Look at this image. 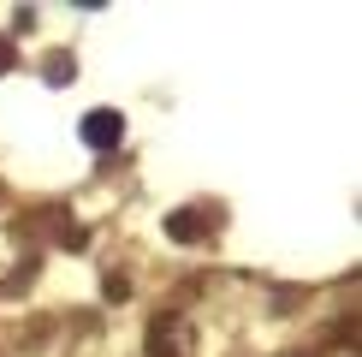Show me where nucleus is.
I'll list each match as a JSON object with an SVG mask.
<instances>
[{
	"mask_svg": "<svg viewBox=\"0 0 362 357\" xmlns=\"http://www.w3.org/2000/svg\"><path fill=\"white\" fill-rule=\"evenodd\" d=\"M178 339H185V322H178V316L155 322V327H148V357H178V351H185Z\"/></svg>",
	"mask_w": 362,
	"mask_h": 357,
	"instance_id": "obj_1",
	"label": "nucleus"
},
{
	"mask_svg": "<svg viewBox=\"0 0 362 357\" xmlns=\"http://www.w3.org/2000/svg\"><path fill=\"white\" fill-rule=\"evenodd\" d=\"M83 137L95 143V149H113L119 137H125V119H119V113H89L83 119Z\"/></svg>",
	"mask_w": 362,
	"mask_h": 357,
	"instance_id": "obj_2",
	"label": "nucleus"
},
{
	"mask_svg": "<svg viewBox=\"0 0 362 357\" xmlns=\"http://www.w3.org/2000/svg\"><path fill=\"white\" fill-rule=\"evenodd\" d=\"M167 232L190 244V238H202V215H190V208H185V215H173V220H167Z\"/></svg>",
	"mask_w": 362,
	"mask_h": 357,
	"instance_id": "obj_3",
	"label": "nucleus"
},
{
	"mask_svg": "<svg viewBox=\"0 0 362 357\" xmlns=\"http://www.w3.org/2000/svg\"><path fill=\"white\" fill-rule=\"evenodd\" d=\"M12 66V48H6V42H0V72H6Z\"/></svg>",
	"mask_w": 362,
	"mask_h": 357,
	"instance_id": "obj_4",
	"label": "nucleus"
}]
</instances>
